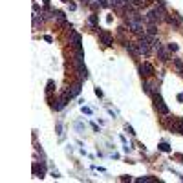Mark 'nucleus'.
<instances>
[{"mask_svg": "<svg viewBox=\"0 0 183 183\" xmlns=\"http://www.w3.org/2000/svg\"><path fill=\"white\" fill-rule=\"evenodd\" d=\"M163 18H167V15H165V9H163L161 4H159V7H152L147 15L148 22H159V20H163Z\"/></svg>", "mask_w": 183, "mask_h": 183, "instance_id": "obj_1", "label": "nucleus"}, {"mask_svg": "<svg viewBox=\"0 0 183 183\" xmlns=\"http://www.w3.org/2000/svg\"><path fill=\"white\" fill-rule=\"evenodd\" d=\"M152 97H154V106H156V110H157L161 115H168V108H167V104L163 103V99H161L159 92H157V93H154Z\"/></svg>", "mask_w": 183, "mask_h": 183, "instance_id": "obj_2", "label": "nucleus"}, {"mask_svg": "<svg viewBox=\"0 0 183 183\" xmlns=\"http://www.w3.org/2000/svg\"><path fill=\"white\" fill-rule=\"evenodd\" d=\"M79 93H81V81H77L75 84H71L70 88H66V90H64V95H66L68 99L75 97V95H79Z\"/></svg>", "mask_w": 183, "mask_h": 183, "instance_id": "obj_3", "label": "nucleus"}, {"mask_svg": "<svg viewBox=\"0 0 183 183\" xmlns=\"http://www.w3.org/2000/svg\"><path fill=\"white\" fill-rule=\"evenodd\" d=\"M139 73H141V77H152V75H154V68L150 66L148 62H145V64L139 66Z\"/></svg>", "mask_w": 183, "mask_h": 183, "instance_id": "obj_4", "label": "nucleus"}, {"mask_svg": "<svg viewBox=\"0 0 183 183\" xmlns=\"http://www.w3.org/2000/svg\"><path fill=\"white\" fill-rule=\"evenodd\" d=\"M99 39L104 46H112L114 44V37L108 33V31H99Z\"/></svg>", "mask_w": 183, "mask_h": 183, "instance_id": "obj_5", "label": "nucleus"}, {"mask_svg": "<svg viewBox=\"0 0 183 183\" xmlns=\"http://www.w3.org/2000/svg\"><path fill=\"white\" fill-rule=\"evenodd\" d=\"M44 172H46V163L42 161L40 167H39V163L35 161V163H33V174H35V176H39V178H44Z\"/></svg>", "mask_w": 183, "mask_h": 183, "instance_id": "obj_6", "label": "nucleus"}, {"mask_svg": "<svg viewBox=\"0 0 183 183\" xmlns=\"http://www.w3.org/2000/svg\"><path fill=\"white\" fill-rule=\"evenodd\" d=\"M126 51L130 53L132 57L141 55V53H139V48H137V44H134V42H126Z\"/></svg>", "mask_w": 183, "mask_h": 183, "instance_id": "obj_7", "label": "nucleus"}, {"mask_svg": "<svg viewBox=\"0 0 183 183\" xmlns=\"http://www.w3.org/2000/svg\"><path fill=\"white\" fill-rule=\"evenodd\" d=\"M71 40H73V48L75 50H81V35L71 33Z\"/></svg>", "mask_w": 183, "mask_h": 183, "instance_id": "obj_8", "label": "nucleus"}, {"mask_svg": "<svg viewBox=\"0 0 183 183\" xmlns=\"http://www.w3.org/2000/svg\"><path fill=\"white\" fill-rule=\"evenodd\" d=\"M156 51L159 53V59H161V61H168V53H167V50H163V46L157 48Z\"/></svg>", "mask_w": 183, "mask_h": 183, "instance_id": "obj_9", "label": "nucleus"}, {"mask_svg": "<svg viewBox=\"0 0 183 183\" xmlns=\"http://www.w3.org/2000/svg\"><path fill=\"white\" fill-rule=\"evenodd\" d=\"M174 66H176V70H178L179 73H183V62H181L179 59H174Z\"/></svg>", "mask_w": 183, "mask_h": 183, "instance_id": "obj_10", "label": "nucleus"}, {"mask_svg": "<svg viewBox=\"0 0 183 183\" xmlns=\"http://www.w3.org/2000/svg\"><path fill=\"white\" fill-rule=\"evenodd\" d=\"M53 86H55V82H53V81H48V88H46V92H48V93H51V92H53Z\"/></svg>", "mask_w": 183, "mask_h": 183, "instance_id": "obj_11", "label": "nucleus"}, {"mask_svg": "<svg viewBox=\"0 0 183 183\" xmlns=\"http://www.w3.org/2000/svg\"><path fill=\"white\" fill-rule=\"evenodd\" d=\"M159 150H163V152H168V150H170V147H168L167 143H161V145H159Z\"/></svg>", "mask_w": 183, "mask_h": 183, "instance_id": "obj_12", "label": "nucleus"}, {"mask_svg": "<svg viewBox=\"0 0 183 183\" xmlns=\"http://www.w3.org/2000/svg\"><path fill=\"white\" fill-rule=\"evenodd\" d=\"M90 24H92V26L97 24V15H92V17H90Z\"/></svg>", "mask_w": 183, "mask_h": 183, "instance_id": "obj_13", "label": "nucleus"}, {"mask_svg": "<svg viewBox=\"0 0 183 183\" xmlns=\"http://www.w3.org/2000/svg\"><path fill=\"white\" fill-rule=\"evenodd\" d=\"M168 51H178V46L176 44H168Z\"/></svg>", "mask_w": 183, "mask_h": 183, "instance_id": "obj_14", "label": "nucleus"}, {"mask_svg": "<svg viewBox=\"0 0 183 183\" xmlns=\"http://www.w3.org/2000/svg\"><path fill=\"white\" fill-rule=\"evenodd\" d=\"M57 134L62 136V126H61V123H57Z\"/></svg>", "mask_w": 183, "mask_h": 183, "instance_id": "obj_15", "label": "nucleus"}, {"mask_svg": "<svg viewBox=\"0 0 183 183\" xmlns=\"http://www.w3.org/2000/svg\"><path fill=\"white\" fill-rule=\"evenodd\" d=\"M126 132H128V134H132V136L136 134V132H134V128H132V126H128V125H126Z\"/></svg>", "mask_w": 183, "mask_h": 183, "instance_id": "obj_16", "label": "nucleus"}, {"mask_svg": "<svg viewBox=\"0 0 183 183\" xmlns=\"http://www.w3.org/2000/svg\"><path fill=\"white\" fill-rule=\"evenodd\" d=\"M95 95H97V97H103V92L99 88H95Z\"/></svg>", "mask_w": 183, "mask_h": 183, "instance_id": "obj_17", "label": "nucleus"}, {"mask_svg": "<svg viewBox=\"0 0 183 183\" xmlns=\"http://www.w3.org/2000/svg\"><path fill=\"white\" fill-rule=\"evenodd\" d=\"M82 112H84L86 115H90V114H92V110H90V108H84V106H82Z\"/></svg>", "mask_w": 183, "mask_h": 183, "instance_id": "obj_18", "label": "nucleus"}, {"mask_svg": "<svg viewBox=\"0 0 183 183\" xmlns=\"http://www.w3.org/2000/svg\"><path fill=\"white\" fill-rule=\"evenodd\" d=\"M81 2H82V6H88V4H90V0H81Z\"/></svg>", "mask_w": 183, "mask_h": 183, "instance_id": "obj_19", "label": "nucleus"}, {"mask_svg": "<svg viewBox=\"0 0 183 183\" xmlns=\"http://www.w3.org/2000/svg\"><path fill=\"white\" fill-rule=\"evenodd\" d=\"M178 101H183V93H179V95H178Z\"/></svg>", "mask_w": 183, "mask_h": 183, "instance_id": "obj_20", "label": "nucleus"}, {"mask_svg": "<svg viewBox=\"0 0 183 183\" xmlns=\"http://www.w3.org/2000/svg\"><path fill=\"white\" fill-rule=\"evenodd\" d=\"M64 2H68V0H64Z\"/></svg>", "mask_w": 183, "mask_h": 183, "instance_id": "obj_21", "label": "nucleus"}]
</instances>
